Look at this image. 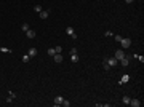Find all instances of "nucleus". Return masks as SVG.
Here are the masks:
<instances>
[{
    "instance_id": "11",
    "label": "nucleus",
    "mask_w": 144,
    "mask_h": 107,
    "mask_svg": "<svg viewBox=\"0 0 144 107\" xmlns=\"http://www.w3.org/2000/svg\"><path fill=\"white\" fill-rule=\"evenodd\" d=\"M29 56H30V58H35L37 56V48H29Z\"/></svg>"
},
{
    "instance_id": "2",
    "label": "nucleus",
    "mask_w": 144,
    "mask_h": 107,
    "mask_svg": "<svg viewBox=\"0 0 144 107\" xmlns=\"http://www.w3.org/2000/svg\"><path fill=\"white\" fill-rule=\"evenodd\" d=\"M131 58H133V56H125V58H123V59H120L118 63H120V66H123V67H126V66L130 64V61H131Z\"/></svg>"
},
{
    "instance_id": "4",
    "label": "nucleus",
    "mask_w": 144,
    "mask_h": 107,
    "mask_svg": "<svg viewBox=\"0 0 144 107\" xmlns=\"http://www.w3.org/2000/svg\"><path fill=\"white\" fill-rule=\"evenodd\" d=\"M114 58H115V59H118V61H120V59H123V58H125V51H123V50H117Z\"/></svg>"
},
{
    "instance_id": "21",
    "label": "nucleus",
    "mask_w": 144,
    "mask_h": 107,
    "mask_svg": "<svg viewBox=\"0 0 144 107\" xmlns=\"http://www.w3.org/2000/svg\"><path fill=\"white\" fill-rule=\"evenodd\" d=\"M61 106H64V107H69V106H71V102H69V101H66V99H64V101H63V104H61Z\"/></svg>"
},
{
    "instance_id": "7",
    "label": "nucleus",
    "mask_w": 144,
    "mask_h": 107,
    "mask_svg": "<svg viewBox=\"0 0 144 107\" xmlns=\"http://www.w3.org/2000/svg\"><path fill=\"white\" fill-rule=\"evenodd\" d=\"M53 59H54V63H63V54H61V53H56L53 56Z\"/></svg>"
},
{
    "instance_id": "20",
    "label": "nucleus",
    "mask_w": 144,
    "mask_h": 107,
    "mask_svg": "<svg viewBox=\"0 0 144 107\" xmlns=\"http://www.w3.org/2000/svg\"><path fill=\"white\" fill-rule=\"evenodd\" d=\"M102 69H104V70H109V69H110V66H109V64L104 61V63H102Z\"/></svg>"
},
{
    "instance_id": "24",
    "label": "nucleus",
    "mask_w": 144,
    "mask_h": 107,
    "mask_svg": "<svg viewBox=\"0 0 144 107\" xmlns=\"http://www.w3.org/2000/svg\"><path fill=\"white\" fill-rule=\"evenodd\" d=\"M54 50H56V53H61V51H63V46H59V45H58Z\"/></svg>"
},
{
    "instance_id": "27",
    "label": "nucleus",
    "mask_w": 144,
    "mask_h": 107,
    "mask_svg": "<svg viewBox=\"0 0 144 107\" xmlns=\"http://www.w3.org/2000/svg\"><path fill=\"white\" fill-rule=\"evenodd\" d=\"M126 3H133V2H135V0H125Z\"/></svg>"
},
{
    "instance_id": "26",
    "label": "nucleus",
    "mask_w": 144,
    "mask_h": 107,
    "mask_svg": "<svg viewBox=\"0 0 144 107\" xmlns=\"http://www.w3.org/2000/svg\"><path fill=\"white\" fill-rule=\"evenodd\" d=\"M71 54H77V48H72V50H71Z\"/></svg>"
},
{
    "instance_id": "3",
    "label": "nucleus",
    "mask_w": 144,
    "mask_h": 107,
    "mask_svg": "<svg viewBox=\"0 0 144 107\" xmlns=\"http://www.w3.org/2000/svg\"><path fill=\"white\" fill-rule=\"evenodd\" d=\"M66 32H67V35H71V38H74V40H75V38H77V34H75V30H74V27H67V29H66Z\"/></svg>"
},
{
    "instance_id": "6",
    "label": "nucleus",
    "mask_w": 144,
    "mask_h": 107,
    "mask_svg": "<svg viewBox=\"0 0 144 107\" xmlns=\"http://www.w3.org/2000/svg\"><path fill=\"white\" fill-rule=\"evenodd\" d=\"M130 81V75L125 74V75H122V78H120V85H123V83H128Z\"/></svg>"
},
{
    "instance_id": "22",
    "label": "nucleus",
    "mask_w": 144,
    "mask_h": 107,
    "mask_svg": "<svg viewBox=\"0 0 144 107\" xmlns=\"http://www.w3.org/2000/svg\"><path fill=\"white\" fill-rule=\"evenodd\" d=\"M34 10H35L37 13H40V11H42V7H40V5H35V7H34Z\"/></svg>"
},
{
    "instance_id": "25",
    "label": "nucleus",
    "mask_w": 144,
    "mask_h": 107,
    "mask_svg": "<svg viewBox=\"0 0 144 107\" xmlns=\"http://www.w3.org/2000/svg\"><path fill=\"white\" fill-rule=\"evenodd\" d=\"M104 35H106V37H112V35H114V34H112L110 30H106V34H104Z\"/></svg>"
},
{
    "instance_id": "8",
    "label": "nucleus",
    "mask_w": 144,
    "mask_h": 107,
    "mask_svg": "<svg viewBox=\"0 0 144 107\" xmlns=\"http://www.w3.org/2000/svg\"><path fill=\"white\" fill-rule=\"evenodd\" d=\"M63 101H64L63 96H56V98H54V106H61V104H63Z\"/></svg>"
},
{
    "instance_id": "12",
    "label": "nucleus",
    "mask_w": 144,
    "mask_h": 107,
    "mask_svg": "<svg viewBox=\"0 0 144 107\" xmlns=\"http://www.w3.org/2000/svg\"><path fill=\"white\" fill-rule=\"evenodd\" d=\"M26 35H27V38H34L35 37V30H32V29H29L26 32Z\"/></svg>"
},
{
    "instance_id": "13",
    "label": "nucleus",
    "mask_w": 144,
    "mask_h": 107,
    "mask_svg": "<svg viewBox=\"0 0 144 107\" xmlns=\"http://www.w3.org/2000/svg\"><path fill=\"white\" fill-rule=\"evenodd\" d=\"M130 101H131V98H130V96H123V98H122V102H123V104H126V106H130Z\"/></svg>"
},
{
    "instance_id": "14",
    "label": "nucleus",
    "mask_w": 144,
    "mask_h": 107,
    "mask_svg": "<svg viewBox=\"0 0 144 107\" xmlns=\"http://www.w3.org/2000/svg\"><path fill=\"white\" fill-rule=\"evenodd\" d=\"M0 51H2V53H11V50L7 48V46H0Z\"/></svg>"
},
{
    "instance_id": "10",
    "label": "nucleus",
    "mask_w": 144,
    "mask_h": 107,
    "mask_svg": "<svg viewBox=\"0 0 144 107\" xmlns=\"http://www.w3.org/2000/svg\"><path fill=\"white\" fill-rule=\"evenodd\" d=\"M48 13H50V11H45V10H42V11L38 13L40 19H46V18H48Z\"/></svg>"
},
{
    "instance_id": "17",
    "label": "nucleus",
    "mask_w": 144,
    "mask_h": 107,
    "mask_svg": "<svg viewBox=\"0 0 144 107\" xmlns=\"http://www.w3.org/2000/svg\"><path fill=\"white\" fill-rule=\"evenodd\" d=\"M71 59H72V63H77L79 61V54H71Z\"/></svg>"
},
{
    "instance_id": "1",
    "label": "nucleus",
    "mask_w": 144,
    "mask_h": 107,
    "mask_svg": "<svg viewBox=\"0 0 144 107\" xmlns=\"http://www.w3.org/2000/svg\"><path fill=\"white\" fill-rule=\"evenodd\" d=\"M120 45H122V50L130 48V46H131V40H130V38H122V40H120Z\"/></svg>"
},
{
    "instance_id": "15",
    "label": "nucleus",
    "mask_w": 144,
    "mask_h": 107,
    "mask_svg": "<svg viewBox=\"0 0 144 107\" xmlns=\"http://www.w3.org/2000/svg\"><path fill=\"white\" fill-rule=\"evenodd\" d=\"M29 29H30V27H29V24H23V26H21V30H23V32H27Z\"/></svg>"
},
{
    "instance_id": "18",
    "label": "nucleus",
    "mask_w": 144,
    "mask_h": 107,
    "mask_svg": "<svg viewBox=\"0 0 144 107\" xmlns=\"http://www.w3.org/2000/svg\"><path fill=\"white\" fill-rule=\"evenodd\" d=\"M23 61H24V63H29V61H30V56H29V54H24V56H23Z\"/></svg>"
},
{
    "instance_id": "19",
    "label": "nucleus",
    "mask_w": 144,
    "mask_h": 107,
    "mask_svg": "<svg viewBox=\"0 0 144 107\" xmlns=\"http://www.w3.org/2000/svg\"><path fill=\"white\" fill-rule=\"evenodd\" d=\"M133 58H136V59H139V63H144V56H139V54H135Z\"/></svg>"
},
{
    "instance_id": "16",
    "label": "nucleus",
    "mask_w": 144,
    "mask_h": 107,
    "mask_svg": "<svg viewBox=\"0 0 144 107\" xmlns=\"http://www.w3.org/2000/svg\"><path fill=\"white\" fill-rule=\"evenodd\" d=\"M46 53H48V56H54V54H56V50H54V48H50Z\"/></svg>"
},
{
    "instance_id": "9",
    "label": "nucleus",
    "mask_w": 144,
    "mask_h": 107,
    "mask_svg": "<svg viewBox=\"0 0 144 107\" xmlns=\"http://www.w3.org/2000/svg\"><path fill=\"white\" fill-rule=\"evenodd\" d=\"M130 106L139 107V106H141V101H139V99H131V101H130Z\"/></svg>"
},
{
    "instance_id": "23",
    "label": "nucleus",
    "mask_w": 144,
    "mask_h": 107,
    "mask_svg": "<svg viewBox=\"0 0 144 107\" xmlns=\"http://www.w3.org/2000/svg\"><path fill=\"white\" fill-rule=\"evenodd\" d=\"M114 38H115V42H118V43H120V40H122L123 37H122V35H114Z\"/></svg>"
},
{
    "instance_id": "5",
    "label": "nucleus",
    "mask_w": 144,
    "mask_h": 107,
    "mask_svg": "<svg viewBox=\"0 0 144 107\" xmlns=\"http://www.w3.org/2000/svg\"><path fill=\"white\" fill-rule=\"evenodd\" d=\"M106 63L112 67V66H117V64H118V59H115V58L112 56V58H107V59H106Z\"/></svg>"
}]
</instances>
